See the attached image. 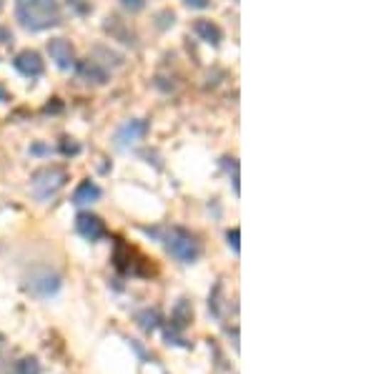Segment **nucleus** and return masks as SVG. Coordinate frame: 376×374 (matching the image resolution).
<instances>
[{
	"instance_id": "17",
	"label": "nucleus",
	"mask_w": 376,
	"mask_h": 374,
	"mask_svg": "<svg viewBox=\"0 0 376 374\" xmlns=\"http://www.w3.org/2000/svg\"><path fill=\"white\" fill-rule=\"evenodd\" d=\"M221 292H223V287L221 284H216V289H213V294L208 296V311H211L213 316H221L223 311H221V306H223V301H221Z\"/></svg>"
},
{
	"instance_id": "26",
	"label": "nucleus",
	"mask_w": 376,
	"mask_h": 374,
	"mask_svg": "<svg viewBox=\"0 0 376 374\" xmlns=\"http://www.w3.org/2000/svg\"><path fill=\"white\" fill-rule=\"evenodd\" d=\"M8 101H11V91H8V88L0 83V103H8Z\"/></svg>"
},
{
	"instance_id": "5",
	"label": "nucleus",
	"mask_w": 376,
	"mask_h": 374,
	"mask_svg": "<svg viewBox=\"0 0 376 374\" xmlns=\"http://www.w3.org/2000/svg\"><path fill=\"white\" fill-rule=\"evenodd\" d=\"M73 70H75V75H78L80 83H85V86L101 88V86H108V83H111V70H108L103 63H98L96 58H90V55L83 60H75Z\"/></svg>"
},
{
	"instance_id": "27",
	"label": "nucleus",
	"mask_w": 376,
	"mask_h": 374,
	"mask_svg": "<svg viewBox=\"0 0 376 374\" xmlns=\"http://www.w3.org/2000/svg\"><path fill=\"white\" fill-rule=\"evenodd\" d=\"M3 6H6V3H3V0H0V13H3Z\"/></svg>"
},
{
	"instance_id": "3",
	"label": "nucleus",
	"mask_w": 376,
	"mask_h": 374,
	"mask_svg": "<svg viewBox=\"0 0 376 374\" xmlns=\"http://www.w3.org/2000/svg\"><path fill=\"white\" fill-rule=\"evenodd\" d=\"M65 183H68V171H65L63 166H58V164L43 166V169L33 171L31 193L38 198V201H50Z\"/></svg>"
},
{
	"instance_id": "13",
	"label": "nucleus",
	"mask_w": 376,
	"mask_h": 374,
	"mask_svg": "<svg viewBox=\"0 0 376 374\" xmlns=\"http://www.w3.org/2000/svg\"><path fill=\"white\" fill-rule=\"evenodd\" d=\"M191 321H193L191 301L178 299V301H176V306H173V314H171V326H168V329H173V331H178V334H181V331L191 324Z\"/></svg>"
},
{
	"instance_id": "9",
	"label": "nucleus",
	"mask_w": 376,
	"mask_h": 374,
	"mask_svg": "<svg viewBox=\"0 0 376 374\" xmlns=\"http://www.w3.org/2000/svg\"><path fill=\"white\" fill-rule=\"evenodd\" d=\"M45 50H48V55H50V60L55 63V68H60V70H70L75 65V48H73V43H70L68 38H50L48 41V46H45Z\"/></svg>"
},
{
	"instance_id": "24",
	"label": "nucleus",
	"mask_w": 376,
	"mask_h": 374,
	"mask_svg": "<svg viewBox=\"0 0 376 374\" xmlns=\"http://www.w3.org/2000/svg\"><path fill=\"white\" fill-rule=\"evenodd\" d=\"M16 38H13V31L6 26H0V46H11Z\"/></svg>"
},
{
	"instance_id": "4",
	"label": "nucleus",
	"mask_w": 376,
	"mask_h": 374,
	"mask_svg": "<svg viewBox=\"0 0 376 374\" xmlns=\"http://www.w3.org/2000/svg\"><path fill=\"white\" fill-rule=\"evenodd\" d=\"M151 131V123L146 118H131V121H123L121 126L113 134V146L118 151H128L133 146H138L141 141H146Z\"/></svg>"
},
{
	"instance_id": "2",
	"label": "nucleus",
	"mask_w": 376,
	"mask_h": 374,
	"mask_svg": "<svg viewBox=\"0 0 376 374\" xmlns=\"http://www.w3.org/2000/svg\"><path fill=\"white\" fill-rule=\"evenodd\" d=\"M146 234H154L163 244V249L178 264H196L201 259V241L183 226H168V229H146Z\"/></svg>"
},
{
	"instance_id": "1",
	"label": "nucleus",
	"mask_w": 376,
	"mask_h": 374,
	"mask_svg": "<svg viewBox=\"0 0 376 374\" xmlns=\"http://www.w3.org/2000/svg\"><path fill=\"white\" fill-rule=\"evenodd\" d=\"M16 21L23 31L43 33L63 23L58 0H16Z\"/></svg>"
},
{
	"instance_id": "14",
	"label": "nucleus",
	"mask_w": 376,
	"mask_h": 374,
	"mask_svg": "<svg viewBox=\"0 0 376 374\" xmlns=\"http://www.w3.org/2000/svg\"><path fill=\"white\" fill-rule=\"evenodd\" d=\"M90 58H96L98 63H103L108 70H111V68H121V65H123V55L116 53V50H111V48H106V46H96Z\"/></svg>"
},
{
	"instance_id": "8",
	"label": "nucleus",
	"mask_w": 376,
	"mask_h": 374,
	"mask_svg": "<svg viewBox=\"0 0 376 374\" xmlns=\"http://www.w3.org/2000/svg\"><path fill=\"white\" fill-rule=\"evenodd\" d=\"M13 68H16L23 78L36 80L45 73V60H43V55L38 53V50L26 48V50H21V53H16V58H13Z\"/></svg>"
},
{
	"instance_id": "18",
	"label": "nucleus",
	"mask_w": 376,
	"mask_h": 374,
	"mask_svg": "<svg viewBox=\"0 0 376 374\" xmlns=\"http://www.w3.org/2000/svg\"><path fill=\"white\" fill-rule=\"evenodd\" d=\"M18 374H41V362L36 357H23L18 362Z\"/></svg>"
},
{
	"instance_id": "11",
	"label": "nucleus",
	"mask_w": 376,
	"mask_h": 374,
	"mask_svg": "<svg viewBox=\"0 0 376 374\" xmlns=\"http://www.w3.org/2000/svg\"><path fill=\"white\" fill-rule=\"evenodd\" d=\"M193 33L201 38L203 43L213 46V48H218L223 43V28L218 23H213L211 18H198V21H193Z\"/></svg>"
},
{
	"instance_id": "19",
	"label": "nucleus",
	"mask_w": 376,
	"mask_h": 374,
	"mask_svg": "<svg viewBox=\"0 0 376 374\" xmlns=\"http://www.w3.org/2000/svg\"><path fill=\"white\" fill-rule=\"evenodd\" d=\"M226 244L233 254H241V231L239 229H228L226 231Z\"/></svg>"
},
{
	"instance_id": "6",
	"label": "nucleus",
	"mask_w": 376,
	"mask_h": 374,
	"mask_svg": "<svg viewBox=\"0 0 376 374\" xmlns=\"http://www.w3.org/2000/svg\"><path fill=\"white\" fill-rule=\"evenodd\" d=\"M28 292L38 299H50L60 292V277L50 269H38L28 277Z\"/></svg>"
},
{
	"instance_id": "7",
	"label": "nucleus",
	"mask_w": 376,
	"mask_h": 374,
	"mask_svg": "<svg viewBox=\"0 0 376 374\" xmlns=\"http://www.w3.org/2000/svg\"><path fill=\"white\" fill-rule=\"evenodd\" d=\"M75 231H78L85 241H90V244H96V241L108 236L106 221L98 214H90V211H80V214L75 216Z\"/></svg>"
},
{
	"instance_id": "15",
	"label": "nucleus",
	"mask_w": 376,
	"mask_h": 374,
	"mask_svg": "<svg viewBox=\"0 0 376 374\" xmlns=\"http://www.w3.org/2000/svg\"><path fill=\"white\" fill-rule=\"evenodd\" d=\"M221 166H223V171L228 173V178H231L233 193L239 196V193H241V186H239V159H236V156H223Z\"/></svg>"
},
{
	"instance_id": "20",
	"label": "nucleus",
	"mask_w": 376,
	"mask_h": 374,
	"mask_svg": "<svg viewBox=\"0 0 376 374\" xmlns=\"http://www.w3.org/2000/svg\"><path fill=\"white\" fill-rule=\"evenodd\" d=\"M68 8L75 13V16H88V13H93L90 0H68Z\"/></svg>"
},
{
	"instance_id": "23",
	"label": "nucleus",
	"mask_w": 376,
	"mask_h": 374,
	"mask_svg": "<svg viewBox=\"0 0 376 374\" xmlns=\"http://www.w3.org/2000/svg\"><path fill=\"white\" fill-rule=\"evenodd\" d=\"M183 6L188 11H208L211 8V0H183Z\"/></svg>"
},
{
	"instance_id": "22",
	"label": "nucleus",
	"mask_w": 376,
	"mask_h": 374,
	"mask_svg": "<svg viewBox=\"0 0 376 374\" xmlns=\"http://www.w3.org/2000/svg\"><path fill=\"white\" fill-rule=\"evenodd\" d=\"M60 154H63V156H75V154H78V151H80V146L78 144H75V141L73 139H68V136H63V141H60Z\"/></svg>"
},
{
	"instance_id": "21",
	"label": "nucleus",
	"mask_w": 376,
	"mask_h": 374,
	"mask_svg": "<svg viewBox=\"0 0 376 374\" xmlns=\"http://www.w3.org/2000/svg\"><path fill=\"white\" fill-rule=\"evenodd\" d=\"M121 3V8L126 13H131V16H136V13H144L146 11V0H118Z\"/></svg>"
},
{
	"instance_id": "16",
	"label": "nucleus",
	"mask_w": 376,
	"mask_h": 374,
	"mask_svg": "<svg viewBox=\"0 0 376 374\" xmlns=\"http://www.w3.org/2000/svg\"><path fill=\"white\" fill-rule=\"evenodd\" d=\"M138 326L146 331V334H151V331H156L161 326V314L156 309H144V311H138Z\"/></svg>"
},
{
	"instance_id": "25",
	"label": "nucleus",
	"mask_w": 376,
	"mask_h": 374,
	"mask_svg": "<svg viewBox=\"0 0 376 374\" xmlns=\"http://www.w3.org/2000/svg\"><path fill=\"white\" fill-rule=\"evenodd\" d=\"M31 154L33 156H48V154H53V149L45 144H36V146H31Z\"/></svg>"
},
{
	"instance_id": "10",
	"label": "nucleus",
	"mask_w": 376,
	"mask_h": 374,
	"mask_svg": "<svg viewBox=\"0 0 376 374\" xmlns=\"http://www.w3.org/2000/svg\"><path fill=\"white\" fill-rule=\"evenodd\" d=\"M103 31L111 36V41H118V43H123L126 48H136L138 46L136 33H133L131 26H128L126 21H121L118 16H108L106 23H103Z\"/></svg>"
},
{
	"instance_id": "28",
	"label": "nucleus",
	"mask_w": 376,
	"mask_h": 374,
	"mask_svg": "<svg viewBox=\"0 0 376 374\" xmlns=\"http://www.w3.org/2000/svg\"><path fill=\"white\" fill-rule=\"evenodd\" d=\"M233 3H239V0H233Z\"/></svg>"
},
{
	"instance_id": "12",
	"label": "nucleus",
	"mask_w": 376,
	"mask_h": 374,
	"mask_svg": "<svg viewBox=\"0 0 376 374\" xmlns=\"http://www.w3.org/2000/svg\"><path fill=\"white\" fill-rule=\"evenodd\" d=\"M101 196H103L101 186L93 183L90 178H85V181H80L78 186H75L73 196H70V203H73V206H90V203H96Z\"/></svg>"
}]
</instances>
